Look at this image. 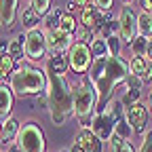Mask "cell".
<instances>
[{
	"instance_id": "cell-26",
	"label": "cell",
	"mask_w": 152,
	"mask_h": 152,
	"mask_svg": "<svg viewBox=\"0 0 152 152\" xmlns=\"http://www.w3.org/2000/svg\"><path fill=\"white\" fill-rule=\"evenodd\" d=\"M129 49H131V55L133 57H146V53H148V40H146L144 36H137L135 40L129 45Z\"/></svg>"
},
{
	"instance_id": "cell-15",
	"label": "cell",
	"mask_w": 152,
	"mask_h": 152,
	"mask_svg": "<svg viewBox=\"0 0 152 152\" xmlns=\"http://www.w3.org/2000/svg\"><path fill=\"white\" fill-rule=\"evenodd\" d=\"M13 102H15V93L7 83H0V118H9L13 112Z\"/></svg>"
},
{
	"instance_id": "cell-32",
	"label": "cell",
	"mask_w": 152,
	"mask_h": 152,
	"mask_svg": "<svg viewBox=\"0 0 152 152\" xmlns=\"http://www.w3.org/2000/svg\"><path fill=\"white\" fill-rule=\"evenodd\" d=\"M137 152H152V129H146L144 140H142V146H140Z\"/></svg>"
},
{
	"instance_id": "cell-42",
	"label": "cell",
	"mask_w": 152,
	"mask_h": 152,
	"mask_svg": "<svg viewBox=\"0 0 152 152\" xmlns=\"http://www.w3.org/2000/svg\"><path fill=\"white\" fill-rule=\"evenodd\" d=\"M146 59H150V61H152V38L148 40V53H146Z\"/></svg>"
},
{
	"instance_id": "cell-16",
	"label": "cell",
	"mask_w": 152,
	"mask_h": 152,
	"mask_svg": "<svg viewBox=\"0 0 152 152\" xmlns=\"http://www.w3.org/2000/svg\"><path fill=\"white\" fill-rule=\"evenodd\" d=\"M19 21H21V26L26 28V32H30V30H36L38 26H40V15H38L30 4H26V7H21L19 9Z\"/></svg>"
},
{
	"instance_id": "cell-5",
	"label": "cell",
	"mask_w": 152,
	"mask_h": 152,
	"mask_svg": "<svg viewBox=\"0 0 152 152\" xmlns=\"http://www.w3.org/2000/svg\"><path fill=\"white\" fill-rule=\"evenodd\" d=\"M15 142L21 148V152H45V148H47L45 133H42L40 125L34 123V121H28V123L21 125Z\"/></svg>"
},
{
	"instance_id": "cell-38",
	"label": "cell",
	"mask_w": 152,
	"mask_h": 152,
	"mask_svg": "<svg viewBox=\"0 0 152 152\" xmlns=\"http://www.w3.org/2000/svg\"><path fill=\"white\" fill-rule=\"evenodd\" d=\"M140 7L144 13H150L152 15V0H140Z\"/></svg>"
},
{
	"instance_id": "cell-34",
	"label": "cell",
	"mask_w": 152,
	"mask_h": 152,
	"mask_svg": "<svg viewBox=\"0 0 152 152\" xmlns=\"http://www.w3.org/2000/svg\"><path fill=\"white\" fill-rule=\"evenodd\" d=\"M142 85H144V80L140 76H129L125 80V89H142Z\"/></svg>"
},
{
	"instance_id": "cell-13",
	"label": "cell",
	"mask_w": 152,
	"mask_h": 152,
	"mask_svg": "<svg viewBox=\"0 0 152 152\" xmlns=\"http://www.w3.org/2000/svg\"><path fill=\"white\" fill-rule=\"evenodd\" d=\"M74 144H78L83 148V152H102L104 150L102 140L95 135L91 129H80L78 135H76V140H74Z\"/></svg>"
},
{
	"instance_id": "cell-23",
	"label": "cell",
	"mask_w": 152,
	"mask_h": 152,
	"mask_svg": "<svg viewBox=\"0 0 152 152\" xmlns=\"http://www.w3.org/2000/svg\"><path fill=\"white\" fill-rule=\"evenodd\" d=\"M13 72H15V59L9 53L0 55V83H4L7 78H11Z\"/></svg>"
},
{
	"instance_id": "cell-33",
	"label": "cell",
	"mask_w": 152,
	"mask_h": 152,
	"mask_svg": "<svg viewBox=\"0 0 152 152\" xmlns=\"http://www.w3.org/2000/svg\"><path fill=\"white\" fill-rule=\"evenodd\" d=\"M121 36H112L108 38V47H110V53L112 55H121Z\"/></svg>"
},
{
	"instance_id": "cell-40",
	"label": "cell",
	"mask_w": 152,
	"mask_h": 152,
	"mask_svg": "<svg viewBox=\"0 0 152 152\" xmlns=\"http://www.w3.org/2000/svg\"><path fill=\"white\" fill-rule=\"evenodd\" d=\"M72 2L76 4V9H78V7H80V9H87V7H89V0H72Z\"/></svg>"
},
{
	"instance_id": "cell-1",
	"label": "cell",
	"mask_w": 152,
	"mask_h": 152,
	"mask_svg": "<svg viewBox=\"0 0 152 152\" xmlns=\"http://www.w3.org/2000/svg\"><path fill=\"white\" fill-rule=\"evenodd\" d=\"M131 76L129 61H125L121 55H110L104 59H95L91 70H89V78L97 89V110L95 114L104 112L108 102L112 99V93L116 91V87L125 85V80Z\"/></svg>"
},
{
	"instance_id": "cell-36",
	"label": "cell",
	"mask_w": 152,
	"mask_h": 152,
	"mask_svg": "<svg viewBox=\"0 0 152 152\" xmlns=\"http://www.w3.org/2000/svg\"><path fill=\"white\" fill-rule=\"evenodd\" d=\"M78 40H83V42H87V45L91 47V45L95 42V32H93V30H85V32L80 34V38H78Z\"/></svg>"
},
{
	"instance_id": "cell-11",
	"label": "cell",
	"mask_w": 152,
	"mask_h": 152,
	"mask_svg": "<svg viewBox=\"0 0 152 152\" xmlns=\"http://www.w3.org/2000/svg\"><path fill=\"white\" fill-rule=\"evenodd\" d=\"M125 118H127V123L131 125V129H133V133H146V123H148V108L142 104V102H137V104H133V106H127V110H125Z\"/></svg>"
},
{
	"instance_id": "cell-17",
	"label": "cell",
	"mask_w": 152,
	"mask_h": 152,
	"mask_svg": "<svg viewBox=\"0 0 152 152\" xmlns=\"http://www.w3.org/2000/svg\"><path fill=\"white\" fill-rule=\"evenodd\" d=\"M47 70L55 72V74H66L70 70V61H68V53L61 55H49L47 59Z\"/></svg>"
},
{
	"instance_id": "cell-29",
	"label": "cell",
	"mask_w": 152,
	"mask_h": 152,
	"mask_svg": "<svg viewBox=\"0 0 152 152\" xmlns=\"http://www.w3.org/2000/svg\"><path fill=\"white\" fill-rule=\"evenodd\" d=\"M114 133H116V135H121V137H125V140H129V137L133 135V129H131V125L127 123L125 116L116 123V127H114Z\"/></svg>"
},
{
	"instance_id": "cell-7",
	"label": "cell",
	"mask_w": 152,
	"mask_h": 152,
	"mask_svg": "<svg viewBox=\"0 0 152 152\" xmlns=\"http://www.w3.org/2000/svg\"><path fill=\"white\" fill-rule=\"evenodd\" d=\"M68 61H70V70H74L76 74H87L93 66L91 47L83 40H74V45L68 51Z\"/></svg>"
},
{
	"instance_id": "cell-10",
	"label": "cell",
	"mask_w": 152,
	"mask_h": 152,
	"mask_svg": "<svg viewBox=\"0 0 152 152\" xmlns=\"http://www.w3.org/2000/svg\"><path fill=\"white\" fill-rule=\"evenodd\" d=\"M72 45H74V34H68V32H64V30L47 32V51H49L51 55L68 53Z\"/></svg>"
},
{
	"instance_id": "cell-2",
	"label": "cell",
	"mask_w": 152,
	"mask_h": 152,
	"mask_svg": "<svg viewBox=\"0 0 152 152\" xmlns=\"http://www.w3.org/2000/svg\"><path fill=\"white\" fill-rule=\"evenodd\" d=\"M47 99H49V114L53 125L61 127L72 114H74V87L68 83V78L64 74H55L51 70H47Z\"/></svg>"
},
{
	"instance_id": "cell-37",
	"label": "cell",
	"mask_w": 152,
	"mask_h": 152,
	"mask_svg": "<svg viewBox=\"0 0 152 152\" xmlns=\"http://www.w3.org/2000/svg\"><path fill=\"white\" fill-rule=\"evenodd\" d=\"M142 80L144 83H152V61L148 59V66H146V72H144V76H142Z\"/></svg>"
},
{
	"instance_id": "cell-3",
	"label": "cell",
	"mask_w": 152,
	"mask_h": 152,
	"mask_svg": "<svg viewBox=\"0 0 152 152\" xmlns=\"http://www.w3.org/2000/svg\"><path fill=\"white\" fill-rule=\"evenodd\" d=\"M49 85L47 70L34 68V66H19L9 78V87L17 97H30V95L45 93Z\"/></svg>"
},
{
	"instance_id": "cell-41",
	"label": "cell",
	"mask_w": 152,
	"mask_h": 152,
	"mask_svg": "<svg viewBox=\"0 0 152 152\" xmlns=\"http://www.w3.org/2000/svg\"><path fill=\"white\" fill-rule=\"evenodd\" d=\"M74 11H76V4H74V2H70V4L66 7V15H74Z\"/></svg>"
},
{
	"instance_id": "cell-6",
	"label": "cell",
	"mask_w": 152,
	"mask_h": 152,
	"mask_svg": "<svg viewBox=\"0 0 152 152\" xmlns=\"http://www.w3.org/2000/svg\"><path fill=\"white\" fill-rule=\"evenodd\" d=\"M118 121H121V116H118V114L112 110V106L108 104V106L104 108V112H99V114H95V116H93L91 131H93L102 142H104V140L110 142V137L114 135V127H116Z\"/></svg>"
},
{
	"instance_id": "cell-25",
	"label": "cell",
	"mask_w": 152,
	"mask_h": 152,
	"mask_svg": "<svg viewBox=\"0 0 152 152\" xmlns=\"http://www.w3.org/2000/svg\"><path fill=\"white\" fill-rule=\"evenodd\" d=\"M99 34H102V38H112V36H118V19L116 17H108L106 21L102 23V28H99Z\"/></svg>"
},
{
	"instance_id": "cell-45",
	"label": "cell",
	"mask_w": 152,
	"mask_h": 152,
	"mask_svg": "<svg viewBox=\"0 0 152 152\" xmlns=\"http://www.w3.org/2000/svg\"><path fill=\"white\" fill-rule=\"evenodd\" d=\"M0 142H2V123H0Z\"/></svg>"
},
{
	"instance_id": "cell-43",
	"label": "cell",
	"mask_w": 152,
	"mask_h": 152,
	"mask_svg": "<svg viewBox=\"0 0 152 152\" xmlns=\"http://www.w3.org/2000/svg\"><path fill=\"white\" fill-rule=\"evenodd\" d=\"M148 108H150V112H152V93H150V97H148Z\"/></svg>"
},
{
	"instance_id": "cell-14",
	"label": "cell",
	"mask_w": 152,
	"mask_h": 152,
	"mask_svg": "<svg viewBox=\"0 0 152 152\" xmlns=\"http://www.w3.org/2000/svg\"><path fill=\"white\" fill-rule=\"evenodd\" d=\"M19 15V0H0V26L13 28Z\"/></svg>"
},
{
	"instance_id": "cell-30",
	"label": "cell",
	"mask_w": 152,
	"mask_h": 152,
	"mask_svg": "<svg viewBox=\"0 0 152 152\" xmlns=\"http://www.w3.org/2000/svg\"><path fill=\"white\" fill-rule=\"evenodd\" d=\"M140 99H142V89H125V95H123L125 106H133Z\"/></svg>"
},
{
	"instance_id": "cell-4",
	"label": "cell",
	"mask_w": 152,
	"mask_h": 152,
	"mask_svg": "<svg viewBox=\"0 0 152 152\" xmlns=\"http://www.w3.org/2000/svg\"><path fill=\"white\" fill-rule=\"evenodd\" d=\"M97 89L91 78H80L74 85V116L83 123V129H91L95 110H97Z\"/></svg>"
},
{
	"instance_id": "cell-35",
	"label": "cell",
	"mask_w": 152,
	"mask_h": 152,
	"mask_svg": "<svg viewBox=\"0 0 152 152\" xmlns=\"http://www.w3.org/2000/svg\"><path fill=\"white\" fill-rule=\"evenodd\" d=\"M112 4H114V0H93V7H97L99 11H106V13H110Z\"/></svg>"
},
{
	"instance_id": "cell-39",
	"label": "cell",
	"mask_w": 152,
	"mask_h": 152,
	"mask_svg": "<svg viewBox=\"0 0 152 152\" xmlns=\"http://www.w3.org/2000/svg\"><path fill=\"white\" fill-rule=\"evenodd\" d=\"M7 152H21V148L17 146V142H9L7 144Z\"/></svg>"
},
{
	"instance_id": "cell-18",
	"label": "cell",
	"mask_w": 152,
	"mask_h": 152,
	"mask_svg": "<svg viewBox=\"0 0 152 152\" xmlns=\"http://www.w3.org/2000/svg\"><path fill=\"white\" fill-rule=\"evenodd\" d=\"M15 61H19V59H23L26 57V34L21 32V34H17L13 40H9V51H7Z\"/></svg>"
},
{
	"instance_id": "cell-31",
	"label": "cell",
	"mask_w": 152,
	"mask_h": 152,
	"mask_svg": "<svg viewBox=\"0 0 152 152\" xmlns=\"http://www.w3.org/2000/svg\"><path fill=\"white\" fill-rule=\"evenodd\" d=\"M59 30H64V32H68V34H74V32H76V19H74V15H64V17H61Z\"/></svg>"
},
{
	"instance_id": "cell-8",
	"label": "cell",
	"mask_w": 152,
	"mask_h": 152,
	"mask_svg": "<svg viewBox=\"0 0 152 152\" xmlns=\"http://www.w3.org/2000/svg\"><path fill=\"white\" fill-rule=\"evenodd\" d=\"M47 32L45 30H30L26 32V59L40 61L47 55Z\"/></svg>"
},
{
	"instance_id": "cell-12",
	"label": "cell",
	"mask_w": 152,
	"mask_h": 152,
	"mask_svg": "<svg viewBox=\"0 0 152 152\" xmlns=\"http://www.w3.org/2000/svg\"><path fill=\"white\" fill-rule=\"evenodd\" d=\"M110 17V13H106V11H99L97 7H87V9H83V13H80V23H83V28L85 30H95V28H102V23L106 21V19Z\"/></svg>"
},
{
	"instance_id": "cell-21",
	"label": "cell",
	"mask_w": 152,
	"mask_h": 152,
	"mask_svg": "<svg viewBox=\"0 0 152 152\" xmlns=\"http://www.w3.org/2000/svg\"><path fill=\"white\" fill-rule=\"evenodd\" d=\"M61 17L64 13L59 9H51L45 17H42V26H45V32H53V30H59L61 26Z\"/></svg>"
},
{
	"instance_id": "cell-20",
	"label": "cell",
	"mask_w": 152,
	"mask_h": 152,
	"mask_svg": "<svg viewBox=\"0 0 152 152\" xmlns=\"http://www.w3.org/2000/svg\"><path fill=\"white\" fill-rule=\"evenodd\" d=\"M137 36H144L146 40L152 38V15L140 11L137 15Z\"/></svg>"
},
{
	"instance_id": "cell-19",
	"label": "cell",
	"mask_w": 152,
	"mask_h": 152,
	"mask_svg": "<svg viewBox=\"0 0 152 152\" xmlns=\"http://www.w3.org/2000/svg\"><path fill=\"white\" fill-rule=\"evenodd\" d=\"M19 129H21V123H19L15 116H9L2 121V142H13L19 135Z\"/></svg>"
},
{
	"instance_id": "cell-9",
	"label": "cell",
	"mask_w": 152,
	"mask_h": 152,
	"mask_svg": "<svg viewBox=\"0 0 152 152\" xmlns=\"http://www.w3.org/2000/svg\"><path fill=\"white\" fill-rule=\"evenodd\" d=\"M116 19H118V36H121V40L131 45L137 38V15H135V11L131 7L123 4V9L118 11Z\"/></svg>"
},
{
	"instance_id": "cell-27",
	"label": "cell",
	"mask_w": 152,
	"mask_h": 152,
	"mask_svg": "<svg viewBox=\"0 0 152 152\" xmlns=\"http://www.w3.org/2000/svg\"><path fill=\"white\" fill-rule=\"evenodd\" d=\"M146 66H148V59L146 57H131V61H129V70H131V76H144L146 72Z\"/></svg>"
},
{
	"instance_id": "cell-44",
	"label": "cell",
	"mask_w": 152,
	"mask_h": 152,
	"mask_svg": "<svg viewBox=\"0 0 152 152\" xmlns=\"http://www.w3.org/2000/svg\"><path fill=\"white\" fill-rule=\"evenodd\" d=\"M131 2H133V0H123V4H125V7H129Z\"/></svg>"
},
{
	"instance_id": "cell-24",
	"label": "cell",
	"mask_w": 152,
	"mask_h": 152,
	"mask_svg": "<svg viewBox=\"0 0 152 152\" xmlns=\"http://www.w3.org/2000/svg\"><path fill=\"white\" fill-rule=\"evenodd\" d=\"M110 152H135V150H133L129 140H125V137H121V135L114 133V135L110 137Z\"/></svg>"
},
{
	"instance_id": "cell-22",
	"label": "cell",
	"mask_w": 152,
	"mask_h": 152,
	"mask_svg": "<svg viewBox=\"0 0 152 152\" xmlns=\"http://www.w3.org/2000/svg\"><path fill=\"white\" fill-rule=\"evenodd\" d=\"M91 55H93V61L95 59H104V57H110V47H108V40L106 38H95V42L91 45Z\"/></svg>"
},
{
	"instance_id": "cell-28",
	"label": "cell",
	"mask_w": 152,
	"mask_h": 152,
	"mask_svg": "<svg viewBox=\"0 0 152 152\" xmlns=\"http://www.w3.org/2000/svg\"><path fill=\"white\" fill-rule=\"evenodd\" d=\"M51 4H53V0H30V7H32L38 15H40V17H45V15L53 9Z\"/></svg>"
}]
</instances>
